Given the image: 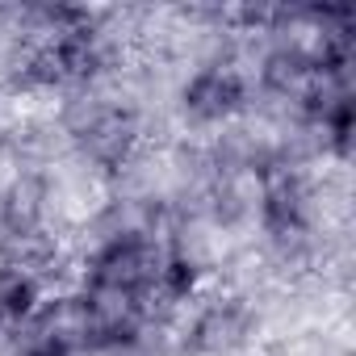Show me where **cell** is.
Returning a JSON list of instances; mask_svg holds the SVG:
<instances>
[{
	"instance_id": "obj_4",
	"label": "cell",
	"mask_w": 356,
	"mask_h": 356,
	"mask_svg": "<svg viewBox=\"0 0 356 356\" xmlns=\"http://www.w3.org/2000/svg\"><path fill=\"white\" fill-rule=\"evenodd\" d=\"M26 356H67V343H63V339H42V343L30 348Z\"/></svg>"
},
{
	"instance_id": "obj_3",
	"label": "cell",
	"mask_w": 356,
	"mask_h": 356,
	"mask_svg": "<svg viewBox=\"0 0 356 356\" xmlns=\"http://www.w3.org/2000/svg\"><path fill=\"white\" fill-rule=\"evenodd\" d=\"M34 302H38L34 277H26V273L0 277V314H5V318H26V314H34Z\"/></svg>"
},
{
	"instance_id": "obj_1",
	"label": "cell",
	"mask_w": 356,
	"mask_h": 356,
	"mask_svg": "<svg viewBox=\"0 0 356 356\" xmlns=\"http://www.w3.org/2000/svg\"><path fill=\"white\" fill-rule=\"evenodd\" d=\"M185 109L197 122H222L243 109V80L231 67H206L185 84Z\"/></svg>"
},
{
	"instance_id": "obj_2",
	"label": "cell",
	"mask_w": 356,
	"mask_h": 356,
	"mask_svg": "<svg viewBox=\"0 0 356 356\" xmlns=\"http://www.w3.org/2000/svg\"><path fill=\"white\" fill-rule=\"evenodd\" d=\"M260 214H264L268 235H277V239H293V235H302V227H306V189H302V181H298L293 172H277V176H268Z\"/></svg>"
}]
</instances>
